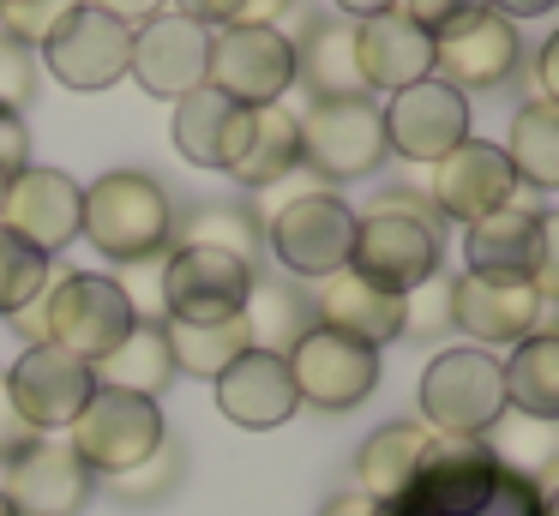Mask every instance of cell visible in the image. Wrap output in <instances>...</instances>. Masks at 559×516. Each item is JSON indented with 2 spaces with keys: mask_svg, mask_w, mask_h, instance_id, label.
Listing matches in <instances>:
<instances>
[{
  "mask_svg": "<svg viewBox=\"0 0 559 516\" xmlns=\"http://www.w3.org/2000/svg\"><path fill=\"white\" fill-rule=\"evenodd\" d=\"M499 151H506L518 187L554 192L559 187V103L530 96V103L511 115V132H506V144H499Z\"/></svg>",
  "mask_w": 559,
  "mask_h": 516,
  "instance_id": "f1b7e54d",
  "label": "cell"
},
{
  "mask_svg": "<svg viewBox=\"0 0 559 516\" xmlns=\"http://www.w3.org/2000/svg\"><path fill=\"white\" fill-rule=\"evenodd\" d=\"M385 115V144L403 156V163H427L433 168L445 151H457L469 139V96L451 91L439 79H421L409 91H391V103L379 108Z\"/></svg>",
  "mask_w": 559,
  "mask_h": 516,
  "instance_id": "d6986e66",
  "label": "cell"
},
{
  "mask_svg": "<svg viewBox=\"0 0 559 516\" xmlns=\"http://www.w3.org/2000/svg\"><path fill=\"white\" fill-rule=\"evenodd\" d=\"M355 67H361L367 96L373 91H409V84L433 79V36L421 24H409L397 7L355 19Z\"/></svg>",
  "mask_w": 559,
  "mask_h": 516,
  "instance_id": "7402d4cb",
  "label": "cell"
},
{
  "mask_svg": "<svg viewBox=\"0 0 559 516\" xmlns=\"http://www.w3.org/2000/svg\"><path fill=\"white\" fill-rule=\"evenodd\" d=\"M37 79H43V60L31 43H19L13 31H0V108L25 115L37 103Z\"/></svg>",
  "mask_w": 559,
  "mask_h": 516,
  "instance_id": "8d00e7d4",
  "label": "cell"
},
{
  "mask_svg": "<svg viewBox=\"0 0 559 516\" xmlns=\"http://www.w3.org/2000/svg\"><path fill=\"white\" fill-rule=\"evenodd\" d=\"M506 408L530 420H559V336L535 331L511 348V367H506Z\"/></svg>",
  "mask_w": 559,
  "mask_h": 516,
  "instance_id": "d6a6232c",
  "label": "cell"
},
{
  "mask_svg": "<svg viewBox=\"0 0 559 516\" xmlns=\"http://www.w3.org/2000/svg\"><path fill=\"white\" fill-rule=\"evenodd\" d=\"M433 432L421 427V420H385L379 432H367L361 456H355V480H361V499L373 504H391L403 487L415 480V468H421V451Z\"/></svg>",
  "mask_w": 559,
  "mask_h": 516,
  "instance_id": "83f0119b",
  "label": "cell"
},
{
  "mask_svg": "<svg viewBox=\"0 0 559 516\" xmlns=\"http://www.w3.org/2000/svg\"><path fill=\"white\" fill-rule=\"evenodd\" d=\"M13 331L25 336V348H31V343H49V312H43V295L31 300V307L13 312Z\"/></svg>",
  "mask_w": 559,
  "mask_h": 516,
  "instance_id": "bcb514c9",
  "label": "cell"
},
{
  "mask_svg": "<svg viewBox=\"0 0 559 516\" xmlns=\"http://www.w3.org/2000/svg\"><path fill=\"white\" fill-rule=\"evenodd\" d=\"M445 259V235H439V211L415 192H385L379 204H367V216H355V247H349V271L367 283L409 295L415 283L439 271Z\"/></svg>",
  "mask_w": 559,
  "mask_h": 516,
  "instance_id": "7a4b0ae2",
  "label": "cell"
},
{
  "mask_svg": "<svg viewBox=\"0 0 559 516\" xmlns=\"http://www.w3.org/2000/svg\"><path fill=\"white\" fill-rule=\"evenodd\" d=\"M163 343H169L175 372H187V379H217L229 360H241L253 348V336H247V319L235 312V319H211V324L163 319Z\"/></svg>",
  "mask_w": 559,
  "mask_h": 516,
  "instance_id": "1f68e13d",
  "label": "cell"
},
{
  "mask_svg": "<svg viewBox=\"0 0 559 516\" xmlns=\"http://www.w3.org/2000/svg\"><path fill=\"white\" fill-rule=\"evenodd\" d=\"M506 420V360L487 348H445L421 372V427L445 439H481Z\"/></svg>",
  "mask_w": 559,
  "mask_h": 516,
  "instance_id": "277c9868",
  "label": "cell"
},
{
  "mask_svg": "<svg viewBox=\"0 0 559 516\" xmlns=\"http://www.w3.org/2000/svg\"><path fill=\"white\" fill-rule=\"evenodd\" d=\"M211 384H217V408L235 420V427H247V432H271V427H283V420L301 408L295 379H289V360L265 355V348H247V355L229 360Z\"/></svg>",
  "mask_w": 559,
  "mask_h": 516,
  "instance_id": "603a6c76",
  "label": "cell"
},
{
  "mask_svg": "<svg viewBox=\"0 0 559 516\" xmlns=\"http://www.w3.org/2000/svg\"><path fill=\"white\" fill-rule=\"evenodd\" d=\"M241 319H247L253 348H265V355H289V348L313 331V300H307L295 283H283V276H253Z\"/></svg>",
  "mask_w": 559,
  "mask_h": 516,
  "instance_id": "4dcf8cb0",
  "label": "cell"
},
{
  "mask_svg": "<svg viewBox=\"0 0 559 516\" xmlns=\"http://www.w3.org/2000/svg\"><path fill=\"white\" fill-rule=\"evenodd\" d=\"M175 247H217L235 252L259 271V252H265V228L247 204H199L187 223H175Z\"/></svg>",
  "mask_w": 559,
  "mask_h": 516,
  "instance_id": "836d02e7",
  "label": "cell"
},
{
  "mask_svg": "<svg viewBox=\"0 0 559 516\" xmlns=\"http://www.w3.org/2000/svg\"><path fill=\"white\" fill-rule=\"evenodd\" d=\"M0 391H7V403L19 408V420H25L31 432H67L79 420V408L91 403L97 379H91V367L79 355H67V348L31 343L25 355L13 360V372H7Z\"/></svg>",
  "mask_w": 559,
  "mask_h": 516,
  "instance_id": "5bb4252c",
  "label": "cell"
},
{
  "mask_svg": "<svg viewBox=\"0 0 559 516\" xmlns=\"http://www.w3.org/2000/svg\"><path fill=\"white\" fill-rule=\"evenodd\" d=\"M253 264L217 247H169L163 252V319H187V324H211V319H235L247 307L253 288Z\"/></svg>",
  "mask_w": 559,
  "mask_h": 516,
  "instance_id": "8fae6325",
  "label": "cell"
},
{
  "mask_svg": "<svg viewBox=\"0 0 559 516\" xmlns=\"http://www.w3.org/2000/svg\"><path fill=\"white\" fill-rule=\"evenodd\" d=\"M205 55H211V31L193 24L187 12H157L133 31V55H127V72L145 84L163 103H181L187 91L205 84Z\"/></svg>",
  "mask_w": 559,
  "mask_h": 516,
  "instance_id": "ffe728a7",
  "label": "cell"
},
{
  "mask_svg": "<svg viewBox=\"0 0 559 516\" xmlns=\"http://www.w3.org/2000/svg\"><path fill=\"white\" fill-rule=\"evenodd\" d=\"M247 127H253V108H241V103H229L223 91L199 84V91H187L181 103H175L169 139H175V151H181L193 168H223V175H229V163L241 156V144H247Z\"/></svg>",
  "mask_w": 559,
  "mask_h": 516,
  "instance_id": "d4e9b609",
  "label": "cell"
},
{
  "mask_svg": "<svg viewBox=\"0 0 559 516\" xmlns=\"http://www.w3.org/2000/svg\"><path fill=\"white\" fill-rule=\"evenodd\" d=\"M0 7H13V0H0Z\"/></svg>",
  "mask_w": 559,
  "mask_h": 516,
  "instance_id": "db71d44e",
  "label": "cell"
},
{
  "mask_svg": "<svg viewBox=\"0 0 559 516\" xmlns=\"http://www.w3.org/2000/svg\"><path fill=\"white\" fill-rule=\"evenodd\" d=\"M301 120V168L313 180H367L391 156L385 115L373 96H343V103H307Z\"/></svg>",
  "mask_w": 559,
  "mask_h": 516,
  "instance_id": "ba28073f",
  "label": "cell"
},
{
  "mask_svg": "<svg viewBox=\"0 0 559 516\" xmlns=\"http://www.w3.org/2000/svg\"><path fill=\"white\" fill-rule=\"evenodd\" d=\"M283 360H289L295 396L307 408H325V415H343V408L367 403L379 391V348L355 343V336H337L325 324H313Z\"/></svg>",
  "mask_w": 559,
  "mask_h": 516,
  "instance_id": "4fadbf2b",
  "label": "cell"
},
{
  "mask_svg": "<svg viewBox=\"0 0 559 516\" xmlns=\"http://www.w3.org/2000/svg\"><path fill=\"white\" fill-rule=\"evenodd\" d=\"M31 439H43V432H31L25 420H19V408L7 403V391H0V463H7L13 451H25Z\"/></svg>",
  "mask_w": 559,
  "mask_h": 516,
  "instance_id": "ee69618b",
  "label": "cell"
},
{
  "mask_svg": "<svg viewBox=\"0 0 559 516\" xmlns=\"http://www.w3.org/2000/svg\"><path fill=\"white\" fill-rule=\"evenodd\" d=\"M79 216H85V187L61 168H19L7 180V199H0V228L19 235L25 247H37L43 259L67 252L79 240Z\"/></svg>",
  "mask_w": 559,
  "mask_h": 516,
  "instance_id": "e0dca14e",
  "label": "cell"
},
{
  "mask_svg": "<svg viewBox=\"0 0 559 516\" xmlns=\"http://www.w3.org/2000/svg\"><path fill=\"white\" fill-rule=\"evenodd\" d=\"M73 7H85V0H13V7H0V31H13L19 43L43 48V43H49V31Z\"/></svg>",
  "mask_w": 559,
  "mask_h": 516,
  "instance_id": "f35d334b",
  "label": "cell"
},
{
  "mask_svg": "<svg viewBox=\"0 0 559 516\" xmlns=\"http://www.w3.org/2000/svg\"><path fill=\"white\" fill-rule=\"evenodd\" d=\"M481 7H493L499 19H511V24H518V19H542V12L554 7V0H481Z\"/></svg>",
  "mask_w": 559,
  "mask_h": 516,
  "instance_id": "c3c4849f",
  "label": "cell"
},
{
  "mask_svg": "<svg viewBox=\"0 0 559 516\" xmlns=\"http://www.w3.org/2000/svg\"><path fill=\"white\" fill-rule=\"evenodd\" d=\"M49 276H55V264L37 247H25L19 235L0 228V319H13L19 307H31L49 288Z\"/></svg>",
  "mask_w": 559,
  "mask_h": 516,
  "instance_id": "e575fe53",
  "label": "cell"
},
{
  "mask_svg": "<svg viewBox=\"0 0 559 516\" xmlns=\"http://www.w3.org/2000/svg\"><path fill=\"white\" fill-rule=\"evenodd\" d=\"M0 168H7V175L31 168V127H25V115H13V108H0Z\"/></svg>",
  "mask_w": 559,
  "mask_h": 516,
  "instance_id": "60d3db41",
  "label": "cell"
},
{
  "mask_svg": "<svg viewBox=\"0 0 559 516\" xmlns=\"http://www.w3.org/2000/svg\"><path fill=\"white\" fill-rule=\"evenodd\" d=\"M43 312H49V343L97 367L115 343L139 324V300L127 283L97 271H61L43 288Z\"/></svg>",
  "mask_w": 559,
  "mask_h": 516,
  "instance_id": "5b68a950",
  "label": "cell"
},
{
  "mask_svg": "<svg viewBox=\"0 0 559 516\" xmlns=\"http://www.w3.org/2000/svg\"><path fill=\"white\" fill-rule=\"evenodd\" d=\"M265 247L277 252V264L289 276L325 283L331 271L349 264L355 211L331 187H307V192H295L289 204H277V211L265 216Z\"/></svg>",
  "mask_w": 559,
  "mask_h": 516,
  "instance_id": "52a82bcc",
  "label": "cell"
},
{
  "mask_svg": "<svg viewBox=\"0 0 559 516\" xmlns=\"http://www.w3.org/2000/svg\"><path fill=\"white\" fill-rule=\"evenodd\" d=\"M385 516H554V499L542 480L499 463L487 439L433 432L415 480L385 504Z\"/></svg>",
  "mask_w": 559,
  "mask_h": 516,
  "instance_id": "6da1fadb",
  "label": "cell"
},
{
  "mask_svg": "<svg viewBox=\"0 0 559 516\" xmlns=\"http://www.w3.org/2000/svg\"><path fill=\"white\" fill-rule=\"evenodd\" d=\"M295 12V0H241V12H235V24H277Z\"/></svg>",
  "mask_w": 559,
  "mask_h": 516,
  "instance_id": "f6af8a7d",
  "label": "cell"
},
{
  "mask_svg": "<svg viewBox=\"0 0 559 516\" xmlns=\"http://www.w3.org/2000/svg\"><path fill=\"white\" fill-rule=\"evenodd\" d=\"M79 235L115 264H151L175 247V199L145 168H109L85 187Z\"/></svg>",
  "mask_w": 559,
  "mask_h": 516,
  "instance_id": "3957f363",
  "label": "cell"
},
{
  "mask_svg": "<svg viewBox=\"0 0 559 516\" xmlns=\"http://www.w3.org/2000/svg\"><path fill=\"white\" fill-rule=\"evenodd\" d=\"M7 180H13V175H7V168H0V199H7Z\"/></svg>",
  "mask_w": 559,
  "mask_h": 516,
  "instance_id": "816d5d0a",
  "label": "cell"
},
{
  "mask_svg": "<svg viewBox=\"0 0 559 516\" xmlns=\"http://www.w3.org/2000/svg\"><path fill=\"white\" fill-rule=\"evenodd\" d=\"M439 336L451 331V276L433 271L427 283H415L409 295H403V336Z\"/></svg>",
  "mask_w": 559,
  "mask_h": 516,
  "instance_id": "74e56055",
  "label": "cell"
},
{
  "mask_svg": "<svg viewBox=\"0 0 559 516\" xmlns=\"http://www.w3.org/2000/svg\"><path fill=\"white\" fill-rule=\"evenodd\" d=\"M0 516H13V504H7V492H0Z\"/></svg>",
  "mask_w": 559,
  "mask_h": 516,
  "instance_id": "f5cc1de1",
  "label": "cell"
},
{
  "mask_svg": "<svg viewBox=\"0 0 559 516\" xmlns=\"http://www.w3.org/2000/svg\"><path fill=\"white\" fill-rule=\"evenodd\" d=\"M91 379L109 384V391H133V396H157L163 384L175 379L169 343H163V319H139L109 355L91 367Z\"/></svg>",
  "mask_w": 559,
  "mask_h": 516,
  "instance_id": "f546056e",
  "label": "cell"
},
{
  "mask_svg": "<svg viewBox=\"0 0 559 516\" xmlns=\"http://www.w3.org/2000/svg\"><path fill=\"white\" fill-rule=\"evenodd\" d=\"M331 7H337L343 19H373V12H391L397 0H331Z\"/></svg>",
  "mask_w": 559,
  "mask_h": 516,
  "instance_id": "f907efd6",
  "label": "cell"
},
{
  "mask_svg": "<svg viewBox=\"0 0 559 516\" xmlns=\"http://www.w3.org/2000/svg\"><path fill=\"white\" fill-rule=\"evenodd\" d=\"M319 516H373V499H361V492H337Z\"/></svg>",
  "mask_w": 559,
  "mask_h": 516,
  "instance_id": "681fc988",
  "label": "cell"
},
{
  "mask_svg": "<svg viewBox=\"0 0 559 516\" xmlns=\"http://www.w3.org/2000/svg\"><path fill=\"white\" fill-rule=\"evenodd\" d=\"M475 7H481V0H397V12H403L409 24H421L427 36L445 31L451 19H463V12H475Z\"/></svg>",
  "mask_w": 559,
  "mask_h": 516,
  "instance_id": "ab89813d",
  "label": "cell"
},
{
  "mask_svg": "<svg viewBox=\"0 0 559 516\" xmlns=\"http://www.w3.org/2000/svg\"><path fill=\"white\" fill-rule=\"evenodd\" d=\"M535 79H542V103L559 96V36H547L542 55H535Z\"/></svg>",
  "mask_w": 559,
  "mask_h": 516,
  "instance_id": "7dc6e473",
  "label": "cell"
},
{
  "mask_svg": "<svg viewBox=\"0 0 559 516\" xmlns=\"http://www.w3.org/2000/svg\"><path fill=\"white\" fill-rule=\"evenodd\" d=\"M518 60H523V36L493 7H475L463 19H451L445 31H433V79L463 96L499 91L506 79H518Z\"/></svg>",
  "mask_w": 559,
  "mask_h": 516,
  "instance_id": "7c38bea8",
  "label": "cell"
},
{
  "mask_svg": "<svg viewBox=\"0 0 559 516\" xmlns=\"http://www.w3.org/2000/svg\"><path fill=\"white\" fill-rule=\"evenodd\" d=\"M175 12H187L193 24H205V31H223V24H235V12H241V0H169Z\"/></svg>",
  "mask_w": 559,
  "mask_h": 516,
  "instance_id": "7bdbcfd3",
  "label": "cell"
},
{
  "mask_svg": "<svg viewBox=\"0 0 559 516\" xmlns=\"http://www.w3.org/2000/svg\"><path fill=\"white\" fill-rule=\"evenodd\" d=\"M547 319V295L530 276H493V271H463L451 276V331L475 336V348H518Z\"/></svg>",
  "mask_w": 559,
  "mask_h": 516,
  "instance_id": "30bf717a",
  "label": "cell"
},
{
  "mask_svg": "<svg viewBox=\"0 0 559 516\" xmlns=\"http://www.w3.org/2000/svg\"><path fill=\"white\" fill-rule=\"evenodd\" d=\"M85 7L109 12L115 24H127V31H139L145 19H157V12H169V0H85Z\"/></svg>",
  "mask_w": 559,
  "mask_h": 516,
  "instance_id": "b9f144b4",
  "label": "cell"
},
{
  "mask_svg": "<svg viewBox=\"0 0 559 516\" xmlns=\"http://www.w3.org/2000/svg\"><path fill=\"white\" fill-rule=\"evenodd\" d=\"M313 324H325V331H337V336H355V343H367V348H385L403 336V295L367 283V276H355L349 264H343V271H331L325 283L313 288Z\"/></svg>",
  "mask_w": 559,
  "mask_h": 516,
  "instance_id": "cb8c5ba5",
  "label": "cell"
},
{
  "mask_svg": "<svg viewBox=\"0 0 559 516\" xmlns=\"http://www.w3.org/2000/svg\"><path fill=\"white\" fill-rule=\"evenodd\" d=\"M295 168H301V120H295V108L289 103L253 108V127H247L241 156L229 163V180H241L247 192H265Z\"/></svg>",
  "mask_w": 559,
  "mask_h": 516,
  "instance_id": "4316f807",
  "label": "cell"
},
{
  "mask_svg": "<svg viewBox=\"0 0 559 516\" xmlns=\"http://www.w3.org/2000/svg\"><path fill=\"white\" fill-rule=\"evenodd\" d=\"M518 199V175H511L506 151L487 139H463L457 151H445L433 163V211L451 223H481L487 211Z\"/></svg>",
  "mask_w": 559,
  "mask_h": 516,
  "instance_id": "44dd1931",
  "label": "cell"
},
{
  "mask_svg": "<svg viewBox=\"0 0 559 516\" xmlns=\"http://www.w3.org/2000/svg\"><path fill=\"white\" fill-rule=\"evenodd\" d=\"M169 439V420H163L157 396H133V391H109L97 384L91 403L79 408V420L67 427V444L73 456L91 468L97 480L127 475L133 463H145L157 444Z\"/></svg>",
  "mask_w": 559,
  "mask_h": 516,
  "instance_id": "8992f818",
  "label": "cell"
},
{
  "mask_svg": "<svg viewBox=\"0 0 559 516\" xmlns=\"http://www.w3.org/2000/svg\"><path fill=\"white\" fill-rule=\"evenodd\" d=\"M295 43V84H307L313 103H343L367 96L361 67H355V19H307Z\"/></svg>",
  "mask_w": 559,
  "mask_h": 516,
  "instance_id": "484cf974",
  "label": "cell"
},
{
  "mask_svg": "<svg viewBox=\"0 0 559 516\" xmlns=\"http://www.w3.org/2000/svg\"><path fill=\"white\" fill-rule=\"evenodd\" d=\"M181 468H187L181 444L163 439L157 451L145 456V463H133L127 475H109V492H115L121 504H157V499H169V492L181 487Z\"/></svg>",
  "mask_w": 559,
  "mask_h": 516,
  "instance_id": "d590c367",
  "label": "cell"
},
{
  "mask_svg": "<svg viewBox=\"0 0 559 516\" xmlns=\"http://www.w3.org/2000/svg\"><path fill=\"white\" fill-rule=\"evenodd\" d=\"M127 55H133V31L97 7H73L37 48V60L67 91H109L115 79H127Z\"/></svg>",
  "mask_w": 559,
  "mask_h": 516,
  "instance_id": "ac0fdd59",
  "label": "cell"
},
{
  "mask_svg": "<svg viewBox=\"0 0 559 516\" xmlns=\"http://www.w3.org/2000/svg\"><path fill=\"white\" fill-rule=\"evenodd\" d=\"M205 84L223 91L241 108H265L283 103L295 84V43L277 24H223L211 31V55H205Z\"/></svg>",
  "mask_w": 559,
  "mask_h": 516,
  "instance_id": "9c48e42d",
  "label": "cell"
},
{
  "mask_svg": "<svg viewBox=\"0 0 559 516\" xmlns=\"http://www.w3.org/2000/svg\"><path fill=\"white\" fill-rule=\"evenodd\" d=\"M0 492L13 516H79L97 492V475L79 463L67 439H31L0 463Z\"/></svg>",
  "mask_w": 559,
  "mask_h": 516,
  "instance_id": "2e32d148",
  "label": "cell"
},
{
  "mask_svg": "<svg viewBox=\"0 0 559 516\" xmlns=\"http://www.w3.org/2000/svg\"><path fill=\"white\" fill-rule=\"evenodd\" d=\"M554 228L547 211L535 199H511L499 211H487L481 223H469L463 252H469V271H493V276H530L547 300H554Z\"/></svg>",
  "mask_w": 559,
  "mask_h": 516,
  "instance_id": "9a60e30c",
  "label": "cell"
}]
</instances>
